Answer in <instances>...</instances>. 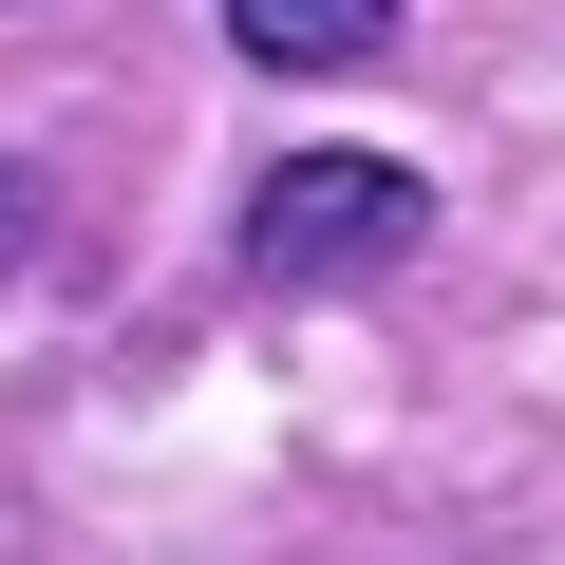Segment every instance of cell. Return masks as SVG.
<instances>
[{
    "label": "cell",
    "mask_w": 565,
    "mask_h": 565,
    "mask_svg": "<svg viewBox=\"0 0 565 565\" xmlns=\"http://www.w3.org/2000/svg\"><path fill=\"white\" fill-rule=\"evenodd\" d=\"M434 226V189L396 170V151H282L264 189H245V264L264 282H359V264H396Z\"/></svg>",
    "instance_id": "cell-1"
},
{
    "label": "cell",
    "mask_w": 565,
    "mask_h": 565,
    "mask_svg": "<svg viewBox=\"0 0 565 565\" xmlns=\"http://www.w3.org/2000/svg\"><path fill=\"white\" fill-rule=\"evenodd\" d=\"M226 39H245V76H359L396 39V0H226Z\"/></svg>",
    "instance_id": "cell-2"
},
{
    "label": "cell",
    "mask_w": 565,
    "mask_h": 565,
    "mask_svg": "<svg viewBox=\"0 0 565 565\" xmlns=\"http://www.w3.org/2000/svg\"><path fill=\"white\" fill-rule=\"evenodd\" d=\"M0 207H20V170H0Z\"/></svg>",
    "instance_id": "cell-3"
}]
</instances>
